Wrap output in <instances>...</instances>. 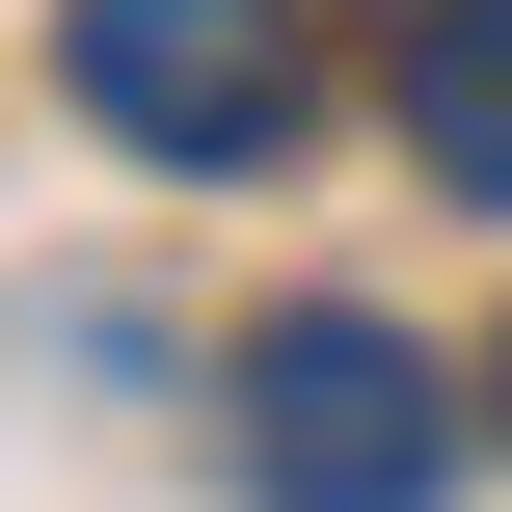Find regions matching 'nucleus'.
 <instances>
[{
  "label": "nucleus",
  "mask_w": 512,
  "mask_h": 512,
  "mask_svg": "<svg viewBox=\"0 0 512 512\" xmlns=\"http://www.w3.org/2000/svg\"><path fill=\"white\" fill-rule=\"evenodd\" d=\"M405 162L512 216V0H432V27H405Z\"/></svg>",
  "instance_id": "3"
},
{
  "label": "nucleus",
  "mask_w": 512,
  "mask_h": 512,
  "mask_svg": "<svg viewBox=\"0 0 512 512\" xmlns=\"http://www.w3.org/2000/svg\"><path fill=\"white\" fill-rule=\"evenodd\" d=\"M54 81L135 162H270L297 135V0H54Z\"/></svg>",
  "instance_id": "2"
},
{
  "label": "nucleus",
  "mask_w": 512,
  "mask_h": 512,
  "mask_svg": "<svg viewBox=\"0 0 512 512\" xmlns=\"http://www.w3.org/2000/svg\"><path fill=\"white\" fill-rule=\"evenodd\" d=\"M243 486L270 512H432L459 486V378L405 324H270L243 351Z\"/></svg>",
  "instance_id": "1"
}]
</instances>
